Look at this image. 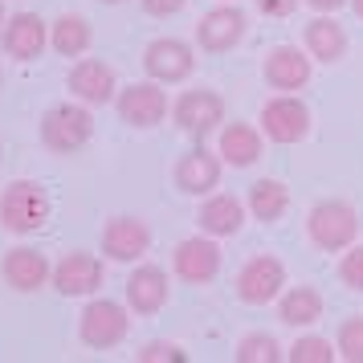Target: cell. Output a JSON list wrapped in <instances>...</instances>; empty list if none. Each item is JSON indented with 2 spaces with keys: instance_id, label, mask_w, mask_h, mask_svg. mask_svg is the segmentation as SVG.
<instances>
[{
  "instance_id": "17",
  "label": "cell",
  "mask_w": 363,
  "mask_h": 363,
  "mask_svg": "<svg viewBox=\"0 0 363 363\" xmlns=\"http://www.w3.org/2000/svg\"><path fill=\"white\" fill-rule=\"evenodd\" d=\"M0 41H4V53H9V57H17V62H33V57L45 53L50 33H45V21L41 17H33V13H17V17L4 21Z\"/></svg>"
},
{
  "instance_id": "10",
  "label": "cell",
  "mask_w": 363,
  "mask_h": 363,
  "mask_svg": "<svg viewBox=\"0 0 363 363\" xmlns=\"http://www.w3.org/2000/svg\"><path fill=\"white\" fill-rule=\"evenodd\" d=\"M172 269L188 286H208L220 274V249H216L213 237H188L172 253Z\"/></svg>"
},
{
  "instance_id": "16",
  "label": "cell",
  "mask_w": 363,
  "mask_h": 363,
  "mask_svg": "<svg viewBox=\"0 0 363 363\" xmlns=\"http://www.w3.org/2000/svg\"><path fill=\"white\" fill-rule=\"evenodd\" d=\"M265 82L281 90V94H294L302 86L311 82V57L294 45H274V50L265 53Z\"/></svg>"
},
{
  "instance_id": "32",
  "label": "cell",
  "mask_w": 363,
  "mask_h": 363,
  "mask_svg": "<svg viewBox=\"0 0 363 363\" xmlns=\"http://www.w3.org/2000/svg\"><path fill=\"white\" fill-rule=\"evenodd\" d=\"M188 0H143V13L151 17H172V13H180Z\"/></svg>"
},
{
  "instance_id": "23",
  "label": "cell",
  "mask_w": 363,
  "mask_h": 363,
  "mask_svg": "<svg viewBox=\"0 0 363 363\" xmlns=\"http://www.w3.org/2000/svg\"><path fill=\"white\" fill-rule=\"evenodd\" d=\"M278 318L286 327H311L323 318V294L314 286H290L278 298Z\"/></svg>"
},
{
  "instance_id": "30",
  "label": "cell",
  "mask_w": 363,
  "mask_h": 363,
  "mask_svg": "<svg viewBox=\"0 0 363 363\" xmlns=\"http://www.w3.org/2000/svg\"><path fill=\"white\" fill-rule=\"evenodd\" d=\"M339 278H343V286H351V290H363V245H355L351 253H343Z\"/></svg>"
},
{
  "instance_id": "29",
  "label": "cell",
  "mask_w": 363,
  "mask_h": 363,
  "mask_svg": "<svg viewBox=\"0 0 363 363\" xmlns=\"http://www.w3.org/2000/svg\"><path fill=\"white\" fill-rule=\"evenodd\" d=\"M139 363H188L180 343H164V339H155L139 351Z\"/></svg>"
},
{
  "instance_id": "1",
  "label": "cell",
  "mask_w": 363,
  "mask_h": 363,
  "mask_svg": "<svg viewBox=\"0 0 363 363\" xmlns=\"http://www.w3.org/2000/svg\"><path fill=\"white\" fill-rule=\"evenodd\" d=\"M94 135V118H90V106L86 102H62V106H50L41 115V143L53 151V155H74L82 151Z\"/></svg>"
},
{
  "instance_id": "15",
  "label": "cell",
  "mask_w": 363,
  "mask_h": 363,
  "mask_svg": "<svg viewBox=\"0 0 363 363\" xmlns=\"http://www.w3.org/2000/svg\"><path fill=\"white\" fill-rule=\"evenodd\" d=\"M0 274H4V281H9L17 294H33V290H41V286L53 278L50 257H45L41 249H25V245H17V249L4 253Z\"/></svg>"
},
{
  "instance_id": "5",
  "label": "cell",
  "mask_w": 363,
  "mask_h": 363,
  "mask_svg": "<svg viewBox=\"0 0 363 363\" xmlns=\"http://www.w3.org/2000/svg\"><path fill=\"white\" fill-rule=\"evenodd\" d=\"M281 290H286V265H281L274 253L249 257V262L241 265V274H237V298H241L245 306H265V302L281 298Z\"/></svg>"
},
{
  "instance_id": "4",
  "label": "cell",
  "mask_w": 363,
  "mask_h": 363,
  "mask_svg": "<svg viewBox=\"0 0 363 363\" xmlns=\"http://www.w3.org/2000/svg\"><path fill=\"white\" fill-rule=\"evenodd\" d=\"M78 335H82L86 347L94 351H106V347H118L127 335H131V318H127V306H118L111 298H99V302H86V311L78 314Z\"/></svg>"
},
{
  "instance_id": "18",
  "label": "cell",
  "mask_w": 363,
  "mask_h": 363,
  "mask_svg": "<svg viewBox=\"0 0 363 363\" xmlns=\"http://www.w3.org/2000/svg\"><path fill=\"white\" fill-rule=\"evenodd\" d=\"M216 180H220V151H204V147H192L188 155H180L176 164V188L188 192V196H204L213 192Z\"/></svg>"
},
{
  "instance_id": "38",
  "label": "cell",
  "mask_w": 363,
  "mask_h": 363,
  "mask_svg": "<svg viewBox=\"0 0 363 363\" xmlns=\"http://www.w3.org/2000/svg\"><path fill=\"white\" fill-rule=\"evenodd\" d=\"M0 78H4V74H0Z\"/></svg>"
},
{
  "instance_id": "12",
  "label": "cell",
  "mask_w": 363,
  "mask_h": 363,
  "mask_svg": "<svg viewBox=\"0 0 363 363\" xmlns=\"http://www.w3.org/2000/svg\"><path fill=\"white\" fill-rule=\"evenodd\" d=\"M241 37H245V13L233 9V4H220L213 13H204L196 25V41L204 53H229L241 45Z\"/></svg>"
},
{
  "instance_id": "7",
  "label": "cell",
  "mask_w": 363,
  "mask_h": 363,
  "mask_svg": "<svg viewBox=\"0 0 363 363\" xmlns=\"http://www.w3.org/2000/svg\"><path fill=\"white\" fill-rule=\"evenodd\" d=\"M172 118H176V127L184 135L204 139V135H213L225 123V102L213 90H184L176 99V106H172Z\"/></svg>"
},
{
  "instance_id": "34",
  "label": "cell",
  "mask_w": 363,
  "mask_h": 363,
  "mask_svg": "<svg viewBox=\"0 0 363 363\" xmlns=\"http://www.w3.org/2000/svg\"><path fill=\"white\" fill-rule=\"evenodd\" d=\"M351 9H355V17H363V0H351Z\"/></svg>"
},
{
  "instance_id": "20",
  "label": "cell",
  "mask_w": 363,
  "mask_h": 363,
  "mask_svg": "<svg viewBox=\"0 0 363 363\" xmlns=\"http://www.w3.org/2000/svg\"><path fill=\"white\" fill-rule=\"evenodd\" d=\"M245 225V204L233 196V192H220V196H208L204 208H200V229L208 237H237Z\"/></svg>"
},
{
  "instance_id": "13",
  "label": "cell",
  "mask_w": 363,
  "mask_h": 363,
  "mask_svg": "<svg viewBox=\"0 0 363 363\" xmlns=\"http://www.w3.org/2000/svg\"><path fill=\"white\" fill-rule=\"evenodd\" d=\"M151 249V229L139 216H111L102 229V253L111 262H139Z\"/></svg>"
},
{
  "instance_id": "35",
  "label": "cell",
  "mask_w": 363,
  "mask_h": 363,
  "mask_svg": "<svg viewBox=\"0 0 363 363\" xmlns=\"http://www.w3.org/2000/svg\"><path fill=\"white\" fill-rule=\"evenodd\" d=\"M4 21H9V17H4V4H0V33H4Z\"/></svg>"
},
{
  "instance_id": "25",
  "label": "cell",
  "mask_w": 363,
  "mask_h": 363,
  "mask_svg": "<svg viewBox=\"0 0 363 363\" xmlns=\"http://www.w3.org/2000/svg\"><path fill=\"white\" fill-rule=\"evenodd\" d=\"M290 208V188L281 180H257L249 188V213L257 216L262 225H274L281 220V213Z\"/></svg>"
},
{
  "instance_id": "6",
  "label": "cell",
  "mask_w": 363,
  "mask_h": 363,
  "mask_svg": "<svg viewBox=\"0 0 363 363\" xmlns=\"http://www.w3.org/2000/svg\"><path fill=\"white\" fill-rule=\"evenodd\" d=\"M262 135L274 143H302L311 135V106L294 94H278V99L265 102L262 111Z\"/></svg>"
},
{
  "instance_id": "21",
  "label": "cell",
  "mask_w": 363,
  "mask_h": 363,
  "mask_svg": "<svg viewBox=\"0 0 363 363\" xmlns=\"http://www.w3.org/2000/svg\"><path fill=\"white\" fill-rule=\"evenodd\" d=\"M216 151H220V160L229 167H249L262 160V135L253 131L249 123H229V127H220V143H216Z\"/></svg>"
},
{
  "instance_id": "37",
  "label": "cell",
  "mask_w": 363,
  "mask_h": 363,
  "mask_svg": "<svg viewBox=\"0 0 363 363\" xmlns=\"http://www.w3.org/2000/svg\"><path fill=\"white\" fill-rule=\"evenodd\" d=\"M0 160H4V147H0Z\"/></svg>"
},
{
  "instance_id": "27",
  "label": "cell",
  "mask_w": 363,
  "mask_h": 363,
  "mask_svg": "<svg viewBox=\"0 0 363 363\" xmlns=\"http://www.w3.org/2000/svg\"><path fill=\"white\" fill-rule=\"evenodd\" d=\"M339 347H330L323 335H302L294 347H290V363H330Z\"/></svg>"
},
{
  "instance_id": "31",
  "label": "cell",
  "mask_w": 363,
  "mask_h": 363,
  "mask_svg": "<svg viewBox=\"0 0 363 363\" xmlns=\"http://www.w3.org/2000/svg\"><path fill=\"white\" fill-rule=\"evenodd\" d=\"M298 9V0H257V13L265 17H290Z\"/></svg>"
},
{
  "instance_id": "33",
  "label": "cell",
  "mask_w": 363,
  "mask_h": 363,
  "mask_svg": "<svg viewBox=\"0 0 363 363\" xmlns=\"http://www.w3.org/2000/svg\"><path fill=\"white\" fill-rule=\"evenodd\" d=\"M306 4H311L314 13H335V9H343L347 0H306Z\"/></svg>"
},
{
  "instance_id": "36",
  "label": "cell",
  "mask_w": 363,
  "mask_h": 363,
  "mask_svg": "<svg viewBox=\"0 0 363 363\" xmlns=\"http://www.w3.org/2000/svg\"><path fill=\"white\" fill-rule=\"evenodd\" d=\"M102 4H118V0H102Z\"/></svg>"
},
{
  "instance_id": "24",
  "label": "cell",
  "mask_w": 363,
  "mask_h": 363,
  "mask_svg": "<svg viewBox=\"0 0 363 363\" xmlns=\"http://www.w3.org/2000/svg\"><path fill=\"white\" fill-rule=\"evenodd\" d=\"M90 41H94V33H90V21H86L82 13H62V17L53 21L50 45L62 53V57H82V53L90 50Z\"/></svg>"
},
{
  "instance_id": "2",
  "label": "cell",
  "mask_w": 363,
  "mask_h": 363,
  "mask_svg": "<svg viewBox=\"0 0 363 363\" xmlns=\"http://www.w3.org/2000/svg\"><path fill=\"white\" fill-rule=\"evenodd\" d=\"M50 220V192L37 180H13L0 196V225L9 233H37Z\"/></svg>"
},
{
  "instance_id": "28",
  "label": "cell",
  "mask_w": 363,
  "mask_h": 363,
  "mask_svg": "<svg viewBox=\"0 0 363 363\" xmlns=\"http://www.w3.org/2000/svg\"><path fill=\"white\" fill-rule=\"evenodd\" d=\"M335 347H339V355H343L347 363H363V314L347 318L343 327H339Z\"/></svg>"
},
{
  "instance_id": "3",
  "label": "cell",
  "mask_w": 363,
  "mask_h": 363,
  "mask_svg": "<svg viewBox=\"0 0 363 363\" xmlns=\"http://www.w3.org/2000/svg\"><path fill=\"white\" fill-rule=\"evenodd\" d=\"M359 213L347 204V200H323L314 204L311 216H306V233L311 241L323 253H339V249H351V241L359 237Z\"/></svg>"
},
{
  "instance_id": "26",
  "label": "cell",
  "mask_w": 363,
  "mask_h": 363,
  "mask_svg": "<svg viewBox=\"0 0 363 363\" xmlns=\"http://www.w3.org/2000/svg\"><path fill=\"white\" fill-rule=\"evenodd\" d=\"M237 363H278L281 359V347L274 335H245L241 343H237Z\"/></svg>"
},
{
  "instance_id": "11",
  "label": "cell",
  "mask_w": 363,
  "mask_h": 363,
  "mask_svg": "<svg viewBox=\"0 0 363 363\" xmlns=\"http://www.w3.org/2000/svg\"><path fill=\"white\" fill-rule=\"evenodd\" d=\"M102 281H106V269H102V262L94 257V253H82V249L66 253L62 262L53 265V290H57V294H66V298L94 294Z\"/></svg>"
},
{
  "instance_id": "14",
  "label": "cell",
  "mask_w": 363,
  "mask_h": 363,
  "mask_svg": "<svg viewBox=\"0 0 363 363\" xmlns=\"http://www.w3.org/2000/svg\"><path fill=\"white\" fill-rule=\"evenodd\" d=\"M69 94L78 102H86V106H106V102L115 99V69L106 66V62H99V57H82L78 66L69 69Z\"/></svg>"
},
{
  "instance_id": "9",
  "label": "cell",
  "mask_w": 363,
  "mask_h": 363,
  "mask_svg": "<svg viewBox=\"0 0 363 363\" xmlns=\"http://www.w3.org/2000/svg\"><path fill=\"white\" fill-rule=\"evenodd\" d=\"M164 82H135L127 86L123 94H118V118L123 123H131V127H139V131H147V127H160L167 118V90H160Z\"/></svg>"
},
{
  "instance_id": "8",
  "label": "cell",
  "mask_w": 363,
  "mask_h": 363,
  "mask_svg": "<svg viewBox=\"0 0 363 363\" xmlns=\"http://www.w3.org/2000/svg\"><path fill=\"white\" fill-rule=\"evenodd\" d=\"M143 69H147V78H155V82H164V86L184 82L196 69V53L180 37H155L143 50Z\"/></svg>"
},
{
  "instance_id": "19",
  "label": "cell",
  "mask_w": 363,
  "mask_h": 363,
  "mask_svg": "<svg viewBox=\"0 0 363 363\" xmlns=\"http://www.w3.org/2000/svg\"><path fill=\"white\" fill-rule=\"evenodd\" d=\"M167 274L160 265H139L131 278H127V302H131V311L139 314H155L167 306Z\"/></svg>"
},
{
  "instance_id": "22",
  "label": "cell",
  "mask_w": 363,
  "mask_h": 363,
  "mask_svg": "<svg viewBox=\"0 0 363 363\" xmlns=\"http://www.w3.org/2000/svg\"><path fill=\"white\" fill-rule=\"evenodd\" d=\"M302 41H306V53H311V57H318V62H339V57L347 53L343 25H339V21H330L327 13H318V17L306 25Z\"/></svg>"
}]
</instances>
